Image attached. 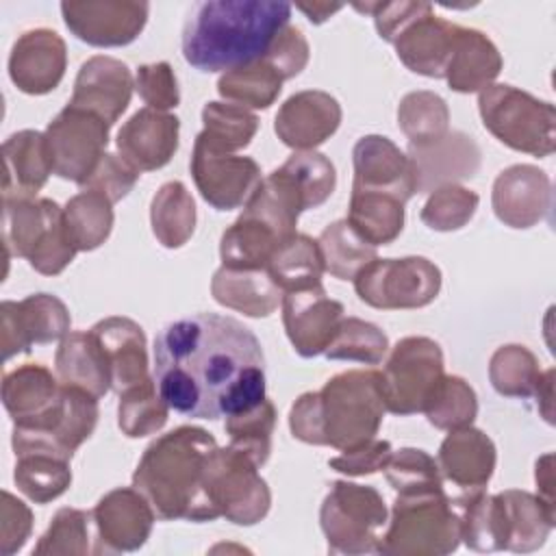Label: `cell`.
Listing matches in <instances>:
<instances>
[{
  "mask_svg": "<svg viewBox=\"0 0 556 556\" xmlns=\"http://www.w3.org/2000/svg\"><path fill=\"white\" fill-rule=\"evenodd\" d=\"M154 382L169 408L219 419L265 400V356L256 334L232 317L195 313L154 339Z\"/></svg>",
  "mask_w": 556,
  "mask_h": 556,
  "instance_id": "cell-1",
  "label": "cell"
},
{
  "mask_svg": "<svg viewBox=\"0 0 556 556\" xmlns=\"http://www.w3.org/2000/svg\"><path fill=\"white\" fill-rule=\"evenodd\" d=\"M282 0H206L193 4L182 26V56L200 72H228L269 50L289 24Z\"/></svg>",
  "mask_w": 556,
  "mask_h": 556,
  "instance_id": "cell-2",
  "label": "cell"
},
{
  "mask_svg": "<svg viewBox=\"0 0 556 556\" xmlns=\"http://www.w3.org/2000/svg\"><path fill=\"white\" fill-rule=\"evenodd\" d=\"M215 447V437L198 426H178L146 447L132 486L150 502L156 519H217L202 482L206 458Z\"/></svg>",
  "mask_w": 556,
  "mask_h": 556,
  "instance_id": "cell-3",
  "label": "cell"
},
{
  "mask_svg": "<svg viewBox=\"0 0 556 556\" xmlns=\"http://www.w3.org/2000/svg\"><path fill=\"white\" fill-rule=\"evenodd\" d=\"M384 410L380 371L350 369L302 393L289 410V430L302 443L345 452L378 434Z\"/></svg>",
  "mask_w": 556,
  "mask_h": 556,
  "instance_id": "cell-4",
  "label": "cell"
},
{
  "mask_svg": "<svg viewBox=\"0 0 556 556\" xmlns=\"http://www.w3.org/2000/svg\"><path fill=\"white\" fill-rule=\"evenodd\" d=\"M460 543V519L439 491L397 493L376 552L384 556H445Z\"/></svg>",
  "mask_w": 556,
  "mask_h": 556,
  "instance_id": "cell-5",
  "label": "cell"
},
{
  "mask_svg": "<svg viewBox=\"0 0 556 556\" xmlns=\"http://www.w3.org/2000/svg\"><path fill=\"white\" fill-rule=\"evenodd\" d=\"M4 206V248L43 274H61L76 256L63 208L50 198L2 200Z\"/></svg>",
  "mask_w": 556,
  "mask_h": 556,
  "instance_id": "cell-6",
  "label": "cell"
},
{
  "mask_svg": "<svg viewBox=\"0 0 556 556\" xmlns=\"http://www.w3.org/2000/svg\"><path fill=\"white\" fill-rule=\"evenodd\" d=\"M478 111L484 128L504 146L532 156L556 150V111L549 102L493 83L478 93Z\"/></svg>",
  "mask_w": 556,
  "mask_h": 556,
  "instance_id": "cell-7",
  "label": "cell"
},
{
  "mask_svg": "<svg viewBox=\"0 0 556 556\" xmlns=\"http://www.w3.org/2000/svg\"><path fill=\"white\" fill-rule=\"evenodd\" d=\"M387 517L384 500L374 486L348 480L332 482L319 508V526L330 554L376 552Z\"/></svg>",
  "mask_w": 556,
  "mask_h": 556,
  "instance_id": "cell-8",
  "label": "cell"
},
{
  "mask_svg": "<svg viewBox=\"0 0 556 556\" xmlns=\"http://www.w3.org/2000/svg\"><path fill=\"white\" fill-rule=\"evenodd\" d=\"M204 493L226 521L237 526H254L267 517L271 493L258 473V465L241 450L215 447L204 465Z\"/></svg>",
  "mask_w": 556,
  "mask_h": 556,
  "instance_id": "cell-9",
  "label": "cell"
},
{
  "mask_svg": "<svg viewBox=\"0 0 556 556\" xmlns=\"http://www.w3.org/2000/svg\"><path fill=\"white\" fill-rule=\"evenodd\" d=\"M354 291L374 308H421L439 295L441 269L426 256H376L354 276Z\"/></svg>",
  "mask_w": 556,
  "mask_h": 556,
  "instance_id": "cell-10",
  "label": "cell"
},
{
  "mask_svg": "<svg viewBox=\"0 0 556 556\" xmlns=\"http://www.w3.org/2000/svg\"><path fill=\"white\" fill-rule=\"evenodd\" d=\"M443 378V352L430 337H404L391 350L380 371V391L389 413H421Z\"/></svg>",
  "mask_w": 556,
  "mask_h": 556,
  "instance_id": "cell-11",
  "label": "cell"
},
{
  "mask_svg": "<svg viewBox=\"0 0 556 556\" xmlns=\"http://www.w3.org/2000/svg\"><path fill=\"white\" fill-rule=\"evenodd\" d=\"M98 415V397L83 389L61 384V400L48 419L33 428L13 426V452L15 456L39 452L72 460L74 452L91 437Z\"/></svg>",
  "mask_w": 556,
  "mask_h": 556,
  "instance_id": "cell-12",
  "label": "cell"
},
{
  "mask_svg": "<svg viewBox=\"0 0 556 556\" xmlns=\"http://www.w3.org/2000/svg\"><path fill=\"white\" fill-rule=\"evenodd\" d=\"M109 128L102 117L67 104L43 132L52 172L83 187L106 154Z\"/></svg>",
  "mask_w": 556,
  "mask_h": 556,
  "instance_id": "cell-13",
  "label": "cell"
},
{
  "mask_svg": "<svg viewBox=\"0 0 556 556\" xmlns=\"http://www.w3.org/2000/svg\"><path fill=\"white\" fill-rule=\"evenodd\" d=\"M70 311L52 293H33L20 302L0 304V350L9 361L26 354L35 343L61 341L70 332Z\"/></svg>",
  "mask_w": 556,
  "mask_h": 556,
  "instance_id": "cell-14",
  "label": "cell"
},
{
  "mask_svg": "<svg viewBox=\"0 0 556 556\" xmlns=\"http://www.w3.org/2000/svg\"><path fill=\"white\" fill-rule=\"evenodd\" d=\"M193 182L213 208L232 211L245 206L261 185V167L250 156L219 152L195 139L189 163Z\"/></svg>",
  "mask_w": 556,
  "mask_h": 556,
  "instance_id": "cell-15",
  "label": "cell"
},
{
  "mask_svg": "<svg viewBox=\"0 0 556 556\" xmlns=\"http://www.w3.org/2000/svg\"><path fill=\"white\" fill-rule=\"evenodd\" d=\"M150 4L137 0L61 2V15L72 35L98 48L132 43L146 22Z\"/></svg>",
  "mask_w": 556,
  "mask_h": 556,
  "instance_id": "cell-16",
  "label": "cell"
},
{
  "mask_svg": "<svg viewBox=\"0 0 556 556\" xmlns=\"http://www.w3.org/2000/svg\"><path fill=\"white\" fill-rule=\"evenodd\" d=\"M154 519L156 515L150 502L135 486L109 491L91 510V523L98 541L96 554L139 549L148 541Z\"/></svg>",
  "mask_w": 556,
  "mask_h": 556,
  "instance_id": "cell-17",
  "label": "cell"
},
{
  "mask_svg": "<svg viewBox=\"0 0 556 556\" xmlns=\"http://www.w3.org/2000/svg\"><path fill=\"white\" fill-rule=\"evenodd\" d=\"M343 313V304L326 295L321 285L285 291L282 295L285 332L293 350L304 358L326 352Z\"/></svg>",
  "mask_w": 556,
  "mask_h": 556,
  "instance_id": "cell-18",
  "label": "cell"
},
{
  "mask_svg": "<svg viewBox=\"0 0 556 556\" xmlns=\"http://www.w3.org/2000/svg\"><path fill=\"white\" fill-rule=\"evenodd\" d=\"M67 67L63 37L50 28H33L17 37L9 54V76L28 96H43L59 87Z\"/></svg>",
  "mask_w": 556,
  "mask_h": 556,
  "instance_id": "cell-19",
  "label": "cell"
},
{
  "mask_svg": "<svg viewBox=\"0 0 556 556\" xmlns=\"http://www.w3.org/2000/svg\"><path fill=\"white\" fill-rule=\"evenodd\" d=\"M491 204L504 226L532 228L552 206L549 176L536 165H510L495 178Z\"/></svg>",
  "mask_w": 556,
  "mask_h": 556,
  "instance_id": "cell-20",
  "label": "cell"
},
{
  "mask_svg": "<svg viewBox=\"0 0 556 556\" xmlns=\"http://www.w3.org/2000/svg\"><path fill=\"white\" fill-rule=\"evenodd\" d=\"M132 89L135 80L124 61L96 54L80 65L67 104L85 109L113 126L128 109Z\"/></svg>",
  "mask_w": 556,
  "mask_h": 556,
  "instance_id": "cell-21",
  "label": "cell"
},
{
  "mask_svg": "<svg viewBox=\"0 0 556 556\" xmlns=\"http://www.w3.org/2000/svg\"><path fill=\"white\" fill-rule=\"evenodd\" d=\"M354 182L352 189L382 191L404 204L417 193L413 163L389 137L365 135L352 150Z\"/></svg>",
  "mask_w": 556,
  "mask_h": 556,
  "instance_id": "cell-22",
  "label": "cell"
},
{
  "mask_svg": "<svg viewBox=\"0 0 556 556\" xmlns=\"http://www.w3.org/2000/svg\"><path fill=\"white\" fill-rule=\"evenodd\" d=\"M178 132L176 115L143 106L117 130V154L139 174L161 169L178 150Z\"/></svg>",
  "mask_w": 556,
  "mask_h": 556,
  "instance_id": "cell-23",
  "label": "cell"
},
{
  "mask_svg": "<svg viewBox=\"0 0 556 556\" xmlns=\"http://www.w3.org/2000/svg\"><path fill=\"white\" fill-rule=\"evenodd\" d=\"M339 124V102L326 91L306 89L282 102L274 119V130L285 146L300 152L321 146L337 132Z\"/></svg>",
  "mask_w": 556,
  "mask_h": 556,
  "instance_id": "cell-24",
  "label": "cell"
},
{
  "mask_svg": "<svg viewBox=\"0 0 556 556\" xmlns=\"http://www.w3.org/2000/svg\"><path fill=\"white\" fill-rule=\"evenodd\" d=\"M406 156L413 163L417 193H430L443 185L473 178L480 167L478 143L458 130L428 146H408Z\"/></svg>",
  "mask_w": 556,
  "mask_h": 556,
  "instance_id": "cell-25",
  "label": "cell"
},
{
  "mask_svg": "<svg viewBox=\"0 0 556 556\" xmlns=\"http://www.w3.org/2000/svg\"><path fill=\"white\" fill-rule=\"evenodd\" d=\"M91 334L96 337L106 356L111 389L117 395L130 387L150 380L146 334L137 321L113 315L93 324Z\"/></svg>",
  "mask_w": 556,
  "mask_h": 556,
  "instance_id": "cell-26",
  "label": "cell"
},
{
  "mask_svg": "<svg viewBox=\"0 0 556 556\" xmlns=\"http://www.w3.org/2000/svg\"><path fill=\"white\" fill-rule=\"evenodd\" d=\"M458 30V24H452L443 17H437L434 11H428L413 20L395 37V54L410 72L428 78H443L454 52Z\"/></svg>",
  "mask_w": 556,
  "mask_h": 556,
  "instance_id": "cell-27",
  "label": "cell"
},
{
  "mask_svg": "<svg viewBox=\"0 0 556 556\" xmlns=\"http://www.w3.org/2000/svg\"><path fill=\"white\" fill-rule=\"evenodd\" d=\"M495 460L493 441L471 426L450 430L437 454L441 476L465 491L484 489L493 476Z\"/></svg>",
  "mask_w": 556,
  "mask_h": 556,
  "instance_id": "cell-28",
  "label": "cell"
},
{
  "mask_svg": "<svg viewBox=\"0 0 556 556\" xmlns=\"http://www.w3.org/2000/svg\"><path fill=\"white\" fill-rule=\"evenodd\" d=\"M61 400V382L39 363H26L2 378V404L13 426L41 424Z\"/></svg>",
  "mask_w": 556,
  "mask_h": 556,
  "instance_id": "cell-29",
  "label": "cell"
},
{
  "mask_svg": "<svg viewBox=\"0 0 556 556\" xmlns=\"http://www.w3.org/2000/svg\"><path fill=\"white\" fill-rule=\"evenodd\" d=\"M2 200L37 198V191L54 174L46 135L39 130L13 132L2 143Z\"/></svg>",
  "mask_w": 556,
  "mask_h": 556,
  "instance_id": "cell-30",
  "label": "cell"
},
{
  "mask_svg": "<svg viewBox=\"0 0 556 556\" xmlns=\"http://www.w3.org/2000/svg\"><path fill=\"white\" fill-rule=\"evenodd\" d=\"M54 369L61 384L83 389L98 400L111 391L109 363L91 330H74L61 339L54 356Z\"/></svg>",
  "mask_w": 556,
  "mask_h": 556,
  "instance_id": "cell-31",
  "label": "cell"
},
{
  "mask_svg": "<svg viewBox=\"0 0 556 556\" xmlns=\"http://www.w3.org/2000/svg\"><path fill=\"white\" fill-rule=\"evenodd\" d=\"M502 65L504 61L500 50L482 30L460 26L443 78L447 80L450 89L458 93H480L484 87L493 85L502 72Z\"/></svg>",
  "mask_w": 556,
  "mask_h": 556,
  "instance_id": "cell-32",
  "label": "cell"
},
{
  "mask_svg": "<svg viewBox=\"0 0 556 556\" xmlns=\"http://www.w3.org/2000/svg\"><path fill=\"white\" fill-rule=\"evenodd\" d=\"M211 293L217 304L248 317H267L282 302V291L267 269H232L222 265L213 274Z\"/></svg>",
  "mask_w": 556,
  "mask_h": 556,
  "instance_id": "cell-33",
  "label": "cell"
},
{
  "mask_svg": "<svg viewBox=\"0 0 556 556\" xmlns=\"http://www.w3.org/2000/svg\"><path fill=\"white\" fill-rule=\"evenodd\" d=\"M460 519V541L476 552H497L506 549L508 532L502 502L482 489L467 491L452 500Z\"/></svg>",
  "mask_w": 556,
  "mask_h": 556,
  "instance_id": "cell-34",
  "label": "cell"
},
{
  "mask_svg": "<svg viewBox=\"0 0 556 556\" xmlns=\"http://www.w3.org/2000/svg\"><path fill=\"white\" fill-rule=\"evenodd\" d=\"M506 519V549L534 552L539 549L556 521V510L528 491L508 489L497 493Z\"/></svg>",
  "mask_w": 556,
  "mask_h": 556,
  "instance_id": "cell-35",
  "label": "cell"
},
{
  "mask_svg": "<svg viewBox=\"0 0 556 556\" xmlns=\"http://www.w3.org/2000/svg\"><path fill=\"white\" fill-rule=\"evenodd\" d=\"M345 219L369 245H387L404 228V202L382 191L352 189Z\"/></svg>",
  "mask_w": 556,
  "mask_h": 556,
  "instance_id": "cell-36",
  "label": "cell"
},
{
  "mask_svg": "<svg viewBox=\"0 0 556 556\" xmlns=\"http://www.w3.org/2000/svg\"><path fill=\"white\" fill-rule=\"evenodd\" d=\"M285 239L261 219L241 213L219 239V258L232 269H265Z\"/></svg>",
  "mask_w": 556,
  "mask_h": 556,
  "instance_id": "cell-37",
  "label": "cell"
},
{
  "mask_svg": "<svg viewBox=\"0 0 556 556\" xmlns=\"http://www.w3.org/2000/svg\"><path fill=\"white\" fill-rule=\"evenodd\" d=\"M150 226L163 248H182L195 230V202L180 180L159 187L150 202Z\"/></svg>",
  "mask_w": 556,
  "mask_h": 556,
  "instance_id": "cell-38",
  "label": "cell"
},
{
  "mask_svg": "<svg viewBox=\"0 0 556 556\" xmlns=\"http://www.w3.org/2000/svg\"><path fill=\"white\" fill-rule=\"evenodd\" d=\"M267 274L280 287V291H295L313 285H321L326 271L317 239L295 232L285 239L267 263Z\"/></svg>",
  "mask_w": 556,
  "mask_h": 556,
  "instance_id": "cell-39",
  "label": "cell"
},
{
  "mask_svg": "<svg viewBox=\"0 0 556 556\" xmlns=\"http://www.w3.org/2000/svg\"><path fill=\"white\" fill-rule=\"evenodd\" d=\"M282 76L263 56L241 67L228 70L217 80V91L226 102L245 109H269L282 91Z\"/></svg>",
  "mask_w": 556,
  "mask_h": 556,
  "instance_id": "cell-40",
  "label": "cell"
},
{
  "mask_svg": "<svg viewBox=\"0 0 556 556\" xmlns=\"http://www.w3.org/2000/svg\"><path fill=\"white\" fill-rule=\"evenodd\" d=\"M202 132L195 137L204 146L219 152H239L254 139L258 117L235 102H208L202 109Z\"/></svg>",
  "mask_w": 556,
  "mask_h": 556,
  "instance_id": "cell-41",
  "label": "cell"
},
{
  "mask_svg": "<svg viewBox=\"0 0 556 556\" xmlns=\"http://www.w3.org/2000/svg\"><path fill=\"white\" fill-rule=\"evenodd\" d=\"M67 232L78 252L100 248L113 230V202L93 189H83L63 206Z\"/></svg>",
  "mask_w": 556,
  "mask_h": 556,
  "instance_id": "cell-42",
  "label": "cell"
},
{
  "mask_svg": "<svg viewBox=\"0 0 556 556\" xmlns=\"http://www.w3.org/2000/svg\"><path fill=\"white\" fill-rule=\"evenodd\" d=\"M397 126L408 146H428L450 132L447 102L434 91H410L400 100Z\"/></svg>",
  "mask_w": 556,
  "mask_h": 556,
  "instance_id": "cell-43",
  "label": "cell"
},
{
  "mask_svg": "<svg viewBox=\"0 0 556 556\" xmlns=\"http://www.w3.org/2000/svg\"><path fill=\"white\" fill-rule=\"evenodd\" d=\"M13 480L17 489L35 504H48L63 495L72 484L70 460L52 454H20L15 456Z\"/></svg>",
  "mask_w": 556,
  "mask_h": 556,
  "instance_id": "cell-44",
  "label": "cell"
},
{
  "mask_svg": "<svg viewBox=\"0 0 556 556\" xmlns=\"http://www.w3.org/2000/svg\"><path fill=\"white\" fill-rule=\"evenodd\" d=\"M324 267L339 280H354V276L376 258V248L363 241L348 219L328 224L317 239Z\"/></svg>",
  "mask_w": 556,
  "mask_h": 556,
  "instance_id": "cell-45",
  "label": "cell"
},
{
  "mask_svg": "<svg viewBox=\"0 0 556 556\" xmlns=\"http://www.w3.org/2000/svg\"><path fill=\"white\" fill-rule=\"evenodd\" d=\"M167 410L169 406L161 397L154 378H150L119 393L117 426L130 439L148 437L167 424Z\"/></svg>",
  "mask_w": 556,
  "mask_h": 556,
  "instance_id": "cell-46",
  "label": "cell"
},
{
  "mask_svg": "<svg viewBox=\"0 0 556 556\" xmlns=\"http://www.w3.org/2000/svg\"><path fill=\"white\" fill-rule=\"evenodd\" d=\"M421 413H426L428 421L439 430H458L473 424L478 397L467 380L443 374Z\"/></svg>",
  "mask_w": 556,
  "mask_h": 556,
  "instance_id": "cell-47",
  "label": "cell"
},
{
  "mask_svg": "<svg viewBox=\"0 0 556 556\" xmlns=\"http://www.w3.org/2000/svg\"><path fill=\"white\" fill-rule=\"evenodd\" d=\"M541 367L536 356L517 343L502 345L489 363V380L504 397H530L534 393Z\"/></svg>",
  "mask_w": 556,
  "mask_h": 556,
  "instance_id": "cell-48",
  "label": "cell"
},
{
  "mask_svg": "<svg viewBox=\"0 0 556 556\" xmlns=\"http://www.w3.org/2000/svg\"><path fill=\"white\" fill-rule=\"evenodd\" d=\"M226 434L230 445L248 454L258 467L271 454V434L276 428V408L271 400H261L256 406L226 417Z\"/></svg>",
  "mask_w": 556,
  "mask_h": 556,
  "instance_id": "cell-49",
  "label": "cell"
},
{
  "mask_svg": "<svg viewBox=\"0 0 556 556\" xmlns=\"http://www.w3.org/2000/svg\"><path fill=\"white\" fill-rule=\"evenodd\" d=\"M387 352L389 339L376 324L358 317H343L324 354L332 361L378 365L382 363Z\"/></svg>",
  "mask_w": 556,
  "mask_h": 556,
  "instance_id": "cell-50",
  "label": "cell"
},
{
  "mask_svg": "<svg viewBox=\"0 0 556 556\" xmlns=\"http://www.w3.org/2000/svg\"><path fill=\"white\" fill-rule=\"evenodd\" d=\"M89 521L91 513L80 508H59L48 530L39 536L33 554L35 556H83L93 552L89 547Z\"/></svg>",
  "mask_w": 556,
  "mask_h": 556,
  "instance_id": "cell-51",
  "label": "cell"
},
{
  "mask_svg": "<svg viewBox=\"0 0 556 556\" xmlns=\"http://www.w3.org/2000/svg\"><path fill=\"white\" fill-rule=\"evenodd\" d=\"M478 193L454 182V185H443L430 193L421 208V222L430 230L439 232H452L460 230L467 226L478 208Z\"/></svg>",
  "mask_w": 556,
  "mask_h": 556,
  "instance_id": "cell-52",
  "label": "cell"
},
{
  "mask_svg": "<svg viewBox=\"0 0 556 556\" xmlns=\"http://www.w3.org/2000/svg\"><path fill=\"white\" fill-rule=\"evenodd\" d=\"M280 167L300 187L308 208L321 206L334 191V185H337L334 165L326 154L317 150L293 152Z\"/></svg>",
  "mask_w": 556,
  "mask_h": 556,
  "instance_id": "cell-53",
  "label": "cell"
},
{
  "mask_svg": "<svg viewBox=\"0 0 556 556\" xmlns=\"http://www.w3.org/2000/svg\"><path fill=\"white\" fill-rule=\"evenodd\" d=\"M387 482L397 493H424L443 489L437 460L417 447H402L391 454L387 467Z\"/></svg>",
  "mask_w": 556,
  "mask_h": 556,
  "instance_id": "cell-54",
  "label": "cell"
},
{
  "mask_svg": "<svg viewBox=\"0 0 556 556\" xmlns=\"http://www.w3.org/2000/svg\"><path fill=\"white\" fill-rule=\"evenodd\" d=\"M135 89L139 98L156 111L176 109L180 102V91L176 83V74L167 61L139 65L135 74Z\"/></svg>",
  "mask_w": 556,
  "mask_h": 556,
  "instance_id": "cell-55",
  "label": "cell"
},
{
  "mask_svg": "<svg viewBox=\"0 0 556 556\" xmlns=\"http://www.w3.org/2000/svg\"><path fill=\"white\" fill-rule=\"evenodd\" d=\"M361 13H369L374 17L378 35L393 43L395 37L417 17L424 13L432 11V4L428 2H410V0H400V2H354L352 4Z\"/></svg>",
  "mask_w": 556,
  "mask_h": 556,
  "instance_id": "cell-56",
  "label": "cell"
},
{
  "mask_svg": "<svg viewBox=\"0 0 556 556\" xmlns=\"http://www.w3.org/2000/svg\"><path fill=\"white\" fill-rule=\"evenodd\" d=\"M139 176L141 174L135 167H130L119 154L106 152L93 169V174L89 176V180L83 185V189L100 191L115 204L132 191Z\"/></svg>",
  "mask_w": 556,
  "mask_h": 556,
  "instance_id": "cell-57",
  "label": "cell"
},
{
  "mask_svg": "<svg viewBox=\"0 0 556 556\" xmlns=\"http://www.w3.org/2000/svg\"><path fill=\"white\" fill-rule=\"evenodd\" d=\"M308 56H311V48H308L306 37L302 35V30L298 26L287 24L276 35V39L271 41V46L263 59L276 67V72L282 76V80H289L306 67Z\"/></svg>",
  "mask_w": 556,
  "mask_h": 556,
  "instance_id": "cell-58",
  "label": "cell"
},
{
  "mask_svg": "<svg viewBox=\"0 0 556 556\" xmlns=\"http://www.w3.org/2000/svg\"><path fill=\"white\" fill-rule=\"evenodd\" d=\"M391 454H393L391 443L374 437L371 441H365V443L330 458L328 465L334 471L345 473V476H367V473L382 471L387 467Z\"/></svg>",
  "mask_w": 556,
  "mask_h": 556,
  "instance_id": "cell-59",
  "label": "cell"
},
{
  "mask_svg": "<svg viewBox=\"0 0 556 556\" xmlns=\"http://www.w3.org/2000/svg\"><path fill=\"white\" fill-rule=\"evenodd\" d=\"M33 530V513L30 508L17 500L13 493L2 491L0 504V549L4 556L15 554L24 547L26 539Z\"/></svg>",
  "mask_w": 556,
  "mask_h": 556,
  "instance_id": "cell-60",
  "label": "cell"
},
{
  "mask_svg": "<svg viewBox=\"0 0 556 556\" xmlns=\"http://www.w3.org/2000/svg\"><path fill=\"white\" fill-rule=\"evenodd\" d=\"M534 480H536V497L556 510V506H554V454L552 452L543 454L536 460Z\"/></svg>",
  "mask_w": 556,
  "mask_h": 556,
  "instance_id": "cell-61",
  "label": "cell"
},
{
  "mask_svg": "<svg viewBox=\"0 0 556 556\" xmlns=\"http://www.w3.org/2000/svg\"><path fill=\"white\" fill-rule=\"evenodd\" d=\"M532 395L536 397V406H539L541 417L547 424H554V369L552 367L541 371Z\"/></svg>",
  "mask_w": 556,
  "mask_h": 556,
  "instance_id": "cell-62",
  "label": "cell"
},
{
  "mask_svg": "<svg viewBox=\"0 0 556 556\" xmlns=\"http://www.w3.org/2000/svg\"><path fill=\"white\" fill-rule=\"evenodd\" d=\"M313 24H324L330 15L343 9V4H330V2H298L295 4Z\"/></svg>",
  "mask_w": 556,
  "mask_h": 556,
  "instance_id": "cell-63",
  "label": "cell"
}]
</instances>
